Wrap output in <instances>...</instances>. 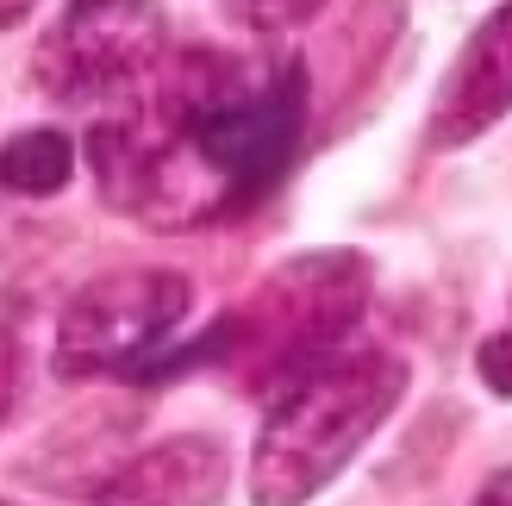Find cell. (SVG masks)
Here are the masks:
<instances>
[{"instance_id": "obj_1", "label": "cell", "mask_w": 512, "mask_h": 506, "mask_svg": "<svg viewBox=\"0 0 512 506\" xmlns=\"http://www.w3.org/2000/svg\"><path fill=\"white\" fill-rule=\"evenodd\" d=\"M300 132L306 69L294 57L244 63L225 50H188L144 113L100 119L88 132V169L119 213L175 232L250 213L288 175Z\"/></svg>"}, {"instance_id": "obj_2", "label": "cell", "mask_w": 512, "mask_h": 506, "mask_svg": "<svg viewBox=\"0 0 512 506\" xmlns=\"http://www.w3.org/2000/svg\"><path fill=\"white\" fill-rule=\"evenodd\" d=\"M406 394V363L388 350H331L300 369L269 407L250 450V506H306Z\"/></svg>"}, {"instance_id": "obj_3", "label": "cell", "mask_w": 512, "mask_h": 506, "mask_svg": "<svg viewBox=\"0 0 512 506\" xmlns=\"http://www.w3.org/2000/svg\"><path fill=\"white\" fill-rule=\"evenodd\" d=\"M369 307V263L356 250H306L275 269L232 319H219L182 363H256V375H294L338 350V338Z\"/></svg>"}, {"instance_id": "obj_4", "label": "cell", "mask_w": 512, "mask_h": 506, "mask_svg": "<svg viewBox=\"0 0 512 506\" xmlns=\"http://www.w3.org/2000/svg\"><path fill=\"white\" fill-rule=\"evenodd\" d=\"M194 288L175 269H113L88 282L63 307L57 325V375H113V369H144L175 325L188 319Z\"/></svg>"}, {"instance_id": "obj_5", "label": "cell", "mask_w": 512, "mask_h": 506, "mask_svg": "<svg viewBox=\"0 0 512 506\" xmlns=\"http://www.w3.org/2000/svg\"><path fill=\"white\" fill-rule=\"evenodd\" d=\"M163 63L157 0H69L38 50V82L63 100H107Z\"/></svg>"}, {"instance_id": "obj_6", "label": "cell", "mask_w": 512, "mask_h": 506, "mask_svg": "<svg viewBox=\"0 0 512 506\" xmlns=\"http://www.w3.org/2000/svg\"><path fill=\"white\" fill-rule=\"evenodd\" d=\"M506 113H512V0H500L475 25L456 69L444 75L438 107H431V144H469Z\"/></svg>"}, {"instance_id": "obj_7", "label": "cell", "mask_w": 512, "mask_h": 506, "mask_svg": "<svg viewBox=\"0 0 512 506\" xmlns=\"http://www.w3.org/2000/svg\"><path fill=\"white\" fill-rule=\"evenodd\" d=\"M225 482H232V457L219 438H169L157 450L132 457L94 506H219Z\"/></svg>"}, {"instance_id": "obj_8", "label": "cell", "mask_w": 512, "mask_h": 506, "mask_svg": "<svg viewBox=\"0 0 512 506\" xmlns=\"http://www.w3.org/2000/svg\"><path fill=\"white\" fill-rule=\"evenodd\" d=\"M75 175V144L50 125H32V132H13L0 144V188L25 194V200H44V194H63Z\"/></svg>"}, {"instance_id": "obj_9", "label": "cell", "mask_w": 512, "mask_h": 506, "mask_svg": "<svg viewBox=\"0 0 512 506\" xmlns=\"http://www.w3.org/2000/svg\"><path fill=\"white\" fill-rule=\"evenodd\" d=\"M475 369H481V382H488L494 394H506V400H512V325H506V332H494L488 344H481Z\"/></svg>"}, {"instance_id": "obj_10", "label": "cell", "mask_w": 512, "mask_h": 506, "mask_svg": "<svg viewBox=\"0 0 512 506\" xmlns=\"http://www.w3.org/2000/svg\"><path fill=\"white\" fill-rule=\"evenodd\" d=\"M19 388H25V357H19V344H13L7 332H0V425L13 419Z\"/></svg>"}, {"instance_id": "obj_11", "label": "cell", "mask_w": 512, "mask_h": 506, "mask_svg": "<svg viewBox=\"0 0 512 506\" xmlns=\"http://www.w3.org/2000/svg\"><path fill=\"white\" fill-rule=\"evenodd\" d=\"M225 7L250 25H288L294 13H313V0H225Z\"/></svg>"}, {"instance_id": "obj_12", "label": "cell", "mask_w": 512, "mask_h": 506, "mask_svg": "<svg viewBox=\"0 0 512 506\" xmlns=\"http://www.w3.org/2000/svg\"><path fill=\"white\" fill-rule=\"evenodd\" d=\"M475 506H512V469L488 475V482H481V494H475Z\"/></svg>"}, {"instance_id": "obj_13", "label": "cell", "mask_w": 512, "mask_h": 506, "mask_svg": "<svg viewBox=\"0 0 512 506\" xmlns=\"http://www.w3.org/2000/svg\"><path fill=\"white\" fill-rule=\"evenodd\" d=\"M32 7H38V0H0V32L19 25V19H32Z\"/></svg>"}]
</instances>
